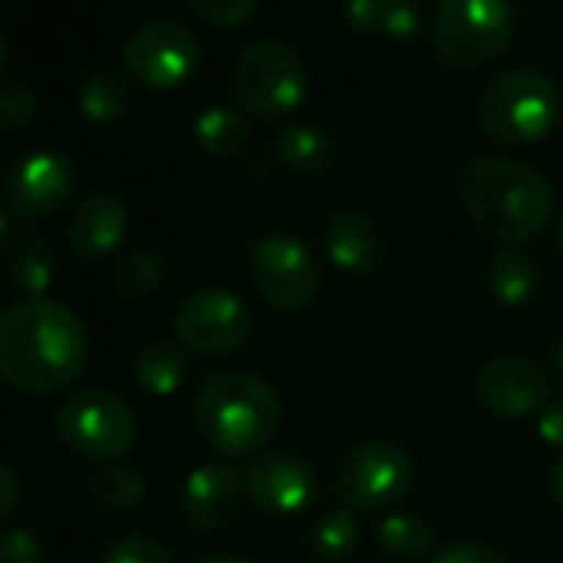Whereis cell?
<instances>
[{"instance_id":"1","label":"cell","mask_w":563,"mask_h":563,"mask_svg":"<svg viewBox=\"0 0 563 563\" xmlns=\"http://www.w3.org/2000/svg\"><path fill=\"white\" fill-rule=\"evenodd\" d=\"M90 362V339L74 309L54 299H24L0 312V382L54 395L70 388Z\"/></svg>"},{"instance_id":"2","label":"cell","mask_w":563,"mask_h":563,"mask_svg":"<svg viewBox=\"0 0 563 563\" xmlns=\"http://www.w3.org/2000/svg\"><path fill=\"white\" fill-rule=\"evenodd\" d=\"M461 202L484 235L520 245L550 222L553 189L550 179L523 159L484 156L464 169Z\"/></svg>"},{"instance_id":"3","label":"cell","mask_w":563,"mask_h":563,"mask_svg":"<svg viewBox=\"0 0 563 563\" xmlns=\"http://www.w3.org/2000/svg\"><path fill=\"white\" fill-rule=\"evenodd\" d=\"M199 434L229 461L258 457L282 428V401L268 382L252 372L209 375L192 401Z\"/></svg>"},{"instance_id":"4","label":"cell","mask_w":563,"mask_h":563,"mask_svg":"<svg viewBox=\"0 0 563 563\" xmlns=\"http://www.w3.org/2000/svg\"><path fill=\"white\" fill-rule=\"evenodd\" d=\"M560 120V90L540 70H510L497 77L477 103L481 130L500 146L543 140Z\"/></svg>"},{"instance_id":"5","label":"cell","mask_w":563,"mask_h":563,"mask_svg":"<svg viewBox=\"0 0 563 563\" xmlns=\"http://www.w3.org/2000/svg\"><path fill=\"white\" fill-rule=\"evenodd\" d=\"M306 64L299 51L278 37L252 41L232 74V90L239 107L265 123L286 120L306 97Z\"/></svg>"},{"instance_id":"6","label":"cell","mask_w":563,"mask_h":563,"mask_svg":"<svg viewBox=\"0 0 563 563\" xmlns=\"http://www.w3.org/2000/svg\"><path fill=\"white\" fill-rule=\"evenodd\" d=\"M514 34L510 0H441L431 24L438 57L454 70L494 64Z\"/></svg>"},{"instance_id":"7","label":"cell","mask_w":563,"mask_h":563,"mask_svg":"<svg viewBox=\"0 0 563 563\" xmlns=\"http://www.w3.org/2000/svg\"><path fill=\"white\" fill-rule=\"evenodd\" d=\"M249 278L262 302L286 316L309 309L322 289L319 258L302 239L289 232H268L252 245Z\"/></svg>"},{"instance_id":"8","label":"cell","mask_w":563,"mask_h":563,"mask_svg":"<svg viewBox=\"0 0 563 563\" xmlns=\"http://www.w3.org/2000/svg\"><path fill=\"white\" fill-rule=\"evenodd\" d=\"M415 484V464L391 441H365L349 448L335 464V494L355 514L398 507Z\"/></svg>"},{"instance_id":"9","label":"cell","mask_w":563,"mask_h":563,"mask_svg":"<svg viewBox=\"0 0 563 563\" xmlns=\"http://www.w3.org/2000/svg\"><path fill=\"white\" fill-rule=\"evenodd\" d=\"M54 424L60 441L87 461H117L136 441V418L130 405L100 388L74 391L64 398Z\"/></svg>"},{"instance_id":"10","label":"cell","mask_w":563,"mask_h":563,"mask_svg":"<svg viewBox=\"0 0 563 563\" xmlns=\"http://www.w3.org/2000/svg\"><path fill=\"white\" fill-rule=\"evenodd\" d=\"M202 60L196 34L176 21H150L136 27L123 44V67L153 90H173L186 84Z\"/></svg>"},{"instance_id":"11","label":"cell","mask_w":563,"mask_h":563,"mask_svg":"<svg viewBox=\"0 0 563 563\" xmlns=\"http://www.w3.org/2000/svg\"><path fill=\"white\" fill-rule=\"evenodd\" d=\"M176 342L199 355H229L252 332L249 306L229 289H199L173 316Z\"/></svg>"},{"instance_id":"12","label":"cell","mask_w":563,"mask_h":563,"mask_svg":"<svg viewBox=\"0 0 563 563\" xmlns=\"http://www.w3.org/2000/svg\"><path fill=\"white\" fill-rule=\"evenodd\" d=\"M477 401L500 418H530L550 405V378L523 355H497L474 378Z\"/></svg>"},{"instance_id":"13","label":"cell","mask_w":563,"mask_h":563,"mask_svg":"<svg viewBox=\"0 0 563 563\" xmlns=\"http://www.w3.org/2000/svg\"><path fill=\"white\" fill-rule=\"evenodd\" d=\"M242 481H245L249 500L258 510L282 514V517L312 507L319 494L316 471L309 467V461H302L292 451H268V454L252 457Z\"/></svg>"},{"instance_id":"14","label":"cell","mask_w":563,"mask_h":563,"mask_svg":"<svg viewBox=\"0 0 563 563\" xmlns=\"http://www.w3.org/2000/svg\"><path fill=\"white\" fill-rule=\"evenodd\" d=\"M77 192V169L67 156L41 150L24 156L8 179V206L18 219H41L57 212Z\"/></svg>"},{"instance_id":"15","label":"cell","mask_w":563,"mask_h":563,"mask_svg":"<svg viewBox=\"0 0 563 563\" xmlns=\"http://www.w3.org/2000/svg\"><path fill=\"white\" fill-rule=\"evenodd\" d=\"M245 481L229 464H199L183 484V510L196 530H222L242 500Z\"/></svg>"},{"instance_id":"16","label":"cell","mask_w":563,"mask_h":563,"mask_svg":"<svg viewBox=\"0 0 563 563\" xmlns=\"http://www.w3.org/2000/svg\"><path fill=\"white\" fill-rule=\"evenodd\" d=\"M126 229H130V209L123 206V199L100 192L77 206L67 225V242L77 255L100 258L126 239Z\"/></svg>"},{"instance_id":"17","label":"cell","mask_w":563,"mask_h":563,"mask_svg":"<svg viewBox=\"0 0 563 563\" xmlns=\"http://www.w3.org/2000/svg\"><path fill=\"white\" fill-rule=\"evenodd\" d=\"M325 252L349 275H372L382 265L385 242L378 225L355 209H342L325 222Z\"/></svg>"},{"instance_id":"18","label":"cell","mask_w":563,"mask_h":563,"mask_svg":"<svg viewBox=\"0 0 563 563\" xmlns=\"http://www.w3.org/2000/svg\"><path fill=\"white\" fill-rule=\"evenodd\" d=\"M275 156L289 173L319 176L335 163V140L316 123H292L275 136Z\"/></svg>"},{"instance_id":"19","label":"cell","mask_w":563,"mask_h":563,"mask_svg":"<svg viewBox=\"0 0 563 563\" xmlns=\"http://www.w3.org/2000/svg\"><path fill=\"white\" fill-rule=\"evenodd\" d=\"M186 372H189V355L179 342H169V339H156V342L143 345L133 362L136 385L156 398L173 395L186 382Z\"/></svg>"},{"instance_id":"20","label":"cell","mask_w":563,"mask_h":563,"mask_svg":"<svg viewBox=\"0 0 563 563\" xmlns=\"http://www.w3.org/2000/svg\"><path fill=\"white\" fill-rule=\"evenodd\" d=\"M537 262L520 245H504L487 265V286L500 306H523L537 292Z\"/></svg>"},{"instance_id":"21","label":"cell","mask_w":563,"mask_h":563,"mask_svg":"<svg viewBox=\"0 0 563 563\" xmlns=\"http://www.w3.org/2000/svg\"><path fill=\"white\" fill-rule=\"evenodd\" d=\"M54 252L41 235H27L11 252V286L27 299H47L54 286Z\"/></svg>"},{"instance_id":"22","label":"cell","mask_w":563,"mask_h":563,"mask_svg":"<svg viewBox=\"0 0 563 563\" xmlns=\"http://www.w3.org/2000/svg\"><path fill=\"white\" fill-rule=\"evenodd\" d=\"M77 103H80V113L90 123H113L130 107V87H126V80L113 67H97L80 84Z\"/></svg>"},{"instance_id":"23","label":"cell","mask_w":563,"mask_h":563,"mask_svg":"<svg viewBox=\"0 0 563 563\" xmlns=\"http://www.w3.org/2000/svg\"><path fill=\"white\" fill-rule=\"evenodd\" d=\"M309 543H312V553L319 560H329V563L349 560L362 543V527H358L355 510H349V507L322 510L312 523Z\"/></svg>"},{"instance_id":"24","label":"cell","mask_w":563,"mask_h":563,"mask_svg":"<svg viewBox=\"0 0 563 563\" xmlns=\"http://www.w3.org/2000/svg\"><path fill=\"white\" fill-rule=\"evenodd\" d=\"M245 140H249V123L239 110L209 107L196 120V143L209 156H232L245 146Z\"/></svg>"},{"instance_id":"25","label":"cell","mask_w":563,"mask_h":563,"mask_svg":"<svg viewBox=\"0 0 563 563\" xmlns=\"http://www.w3.org/2000/svg\"><path fill=\"white\" fill-rule=\"evenodd\" d=\"M378 547L395 560H415L431 550V523L418 514H388L378 523Z\"/></svg>"},{"instance_id":"26","label":"cell","mask_w":563,"mask_h":563,"mask_svg":"<svg viewBox=\"0 0 563 563\" xmlns=\"http://www.w3.org/2000/svg\"><path fill=\"white\" fill-rule=\"evenodd\" d=\"M93 497L110 514H130L146 500V477L130 464H110L93 477Z\"/></svg>"},{"instance_id":"27","label":"cell","mask_w":563,"mask_h":563,"mask_svg":"<svg viewBox=\"0 0 563 563\" xmlns=\"http://www.w3.org/2000/svg\"><path fill=\"white\" fill-rule=\"evenodd\" d=\"M163 282V258L150 249H136L123 255V262L113 268V292L123 302H140L156 292Z\"/></svg>"},{"instance_id":"28","label":"cell","mask_w":563,"mask_h":563,"mask_svg":"<svg viewBox=\"0 0 563 563\" xmlns=\"http://www.w3.org/2000/svg\"><path fill=\"white\" fill-rule=\"evenodd\" d=\"M424 24V4L421 0H382L378 14V34L391 41H411Z\"/></svg>"},{"instance_id":"29","label":"cell","mask_w":563,"mask_h":563,"mask_svg":"<svg viewBox=\"0 0 563 563\" xmlns=\"http://www.w3.org/2000/svg\"><path fill=\"white\" fill-rule=\"evenodd\" d=\"M100 563H169V553L159 540L130 533L117 543H110L100 556Z\"/></svg>"},{"instance_id":"30","label":"cell","mask_w":563,"mask_h":563,"mask_svg":"<svg viewBox=\"0 0 563 563\" xmlns=\"http://www.w3.org/2000/svg\"><path fill=\"white\" fill-rule=\"evenodd\" d=\"M37 117V93L27 84L0 87V130H24Z\"/></svg>"},{"instance_id":"31","label":"cell","mask_w":563,"mask_h":563,"mask_svg":"<svg viewBox=\"0 0 563 563\" xmlns=\"http://www.w3.org/2000/svg\"><path fill=\"white\" fill-rule=\"evenodd\" d=\"M189 8L212 27H242L252 21L258 0H189Z\"/></svg>"},{"instance_id":"32","label":"cell","mask_w":563,"mask_h":563,"mask_svg":"<svg viewBox=\"0 0 563 563\" xmlns=\"http://www.w3.org/2000/svg\"><path fill=\"white\" fill-rule=\"evenodd\" d=\"M0 563H44V543L24 527L0 530Z\"/></svg>"},{"instance_id":"33","label":"cell","mask_w":563,"mask_h":563,"mask_svg":"<svg viewBox=\"0 0 563 563\" xmlns=\"http://www.w3.org/2000/svg\"><path fill=\"white\" fill-rule=\"evenodd\" d=\"M431 563H507V556L487 543H451L438 550Z\"/></svg>"},{"instance_id":"34","label":"cell","mask_w":563,"mask_h":563,"mask_svg":"<svg viewBox=\"0 0 563 563\" xmlns=\"http://www.w3.org/2000/svg\"><path fill=\"white\" fill-rule=\"evenodd\" d=\"M378 14H382V0H345V21L358 34H375Z\"/></svg>"},{"instance_id":"35","label":"cell","mask_w":563,"mask_h":563,"mask_svg":"<svg viewBox=\"0 0 563 563\" xmlns=\"http://www.w3.org/2000/svg\"><path fill=\"white\" fill-rule=\"evenodd\" d=\"M537 434L543 444L563 451V401L550 398V405L537 415Z\"/></svg>"},{"instance_id":"36","label":"cell","mask_w":563,"mask_h":563,"mask_svg":"<svg viewBox=\"0 0 563 563\" xmlns=\"http://www.w3.org/2000/svg\"><path fill=\"white\" fill-rule=\"evenodd\" d=\"M21 504V477L8 467L0 464V523H4Z\"/></svg>"},{"instance_id":"37","label":"cell","mask_w":563,"mask_h":563,"mask_svg":"<svg viewBox=\"0 0 563 563\" xmlns=\"http://www.w3.org/2000/svg\"><path fill=\"white\" fill-rule=\"evenodd\" d=\"M550 497H553V504L563 510V454L556 457V464H553V471H550Z\"/></svg>"},{"instance_id":"38","label":"cell","mask_w":563,"mask_h":563,"mask_svg":"<svg viewBox=\"0 0 563 563\" xmlns=\"http://www.w3.org/2000/svg\"><path fill=\"white\" fill-rule=\"evenodd\" d=\"M550 375L563 385V339L556 342V349H553V355H550Z\"/></svg>"},{"instance_id":"39","label":"cell","mask_w":563,"mask_h":563,"mask_svg":"<svg viewBox=\"0 0 563 563\" xmlns=\"http://www.w3.org/2000/svg\"><path fill=\"white\" fill-rule=\"evenodd\" d=\"M199 563H255V560L239 556V553H212V556H206V560H199Z\"/></svg>"},{"instance_id":"40","label":"cell","mask_w":563,"mask_h":563,"mask_svg":"<svg viewBox=\"0 0 563 563\" xmlns=\"http://www.w3.org/2000/svg\"><path fill=\"white\" fill-rule=\"evenodd\" d=\"M11 239V216L0 209V249H4V242Z\"/></svg>"},{"instance_id":"41","label":"cell","mask_w":563,"mask_h":563,"mask_svg":"<svg viewBox=\"0 0 563 563\" xmlns=\"http://www.w3.org/2000/svg\"><path fill=\"white\" fill-rule=\"evenodd\" d=\"M4 64H8V41L0 34V70H4Z\"/></svg>"},{"instance_id":"42","label":"cell","mask_w":563,"mask_h":563,"mask_svg":"<svg viewBox=\"0 0 563 563\" xmlns=\"http://www.w3.org/2000/svg\"><path fill=\"white\" fill-rule=\"evenodd\" d=\"M556 252L563 255V216H560V222H556Z\"/></svg>"},{"instance_id":"43","label":"cell","mask_w":563,"mask_h":563,"mask_svg":"<svg viewBox=\"0 0 563 563\" xmlns=\"http://www.w3.org/2000/svg\"><path fill=\"white\" fill-rule=\"evenodd\" d=\"M306 563H316V560H306Z\"/></svg>"}]
</instances>
